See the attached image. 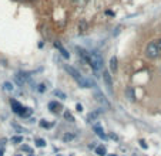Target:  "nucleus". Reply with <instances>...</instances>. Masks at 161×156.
<instances>
[{"label":"nucleus","mask_w":161,"mask_h":156,"mask_svg":"<svg viewBox=\"0 0 161 156\" xmlns=\"http://www.w3.org/2000/svg\"><path fill=\"white\" fill-rule=\"evenodd\" d=\"M27 78H29V75H27V74H21V72H19V74H16L14 80L17 81V84H19V85H23L26 81H27Z\"/></svg>","instance_id":"423d86ee"},{"label":"nucleus","mask_w":161,"mask_h":156,"mask_svg":"<svg viewBox=\"0 0 161 156\" xmlns=\"http://www.w3.org/2000/svg\"><path fill=\"white\" fill-rule=\"evenodd\" d=\"M88 64L91 65V68L97 72L103 70V58H101V55L98 54V53H96V51L90 53V55H88Z\"/></svg>","instance_id":"f03ea898"},{"label":"nucleus","mask_w":161,"mask_h":156,"mask_svg":"<svg viewBox=\"0 0 161 156\" xmlns=\"http://www.w3.org/2000/svg\"><path fill=\"white\" fill-rule=\"evenodd\" d=\"M54 95H56V96H60L61 99H66V94L61 92V91H57V90H56V91H54Z\"/></svg>","instance_id":"6ab92c4d"},{"label":"nucleus","mask_w":161,"mask_h":156,"mask_svg":"<svg viewBox=\"0 0 161 156\" xmlns=\"http://www.w3.org/2000/svg\"><path fill=\"white\" fill-rule=\"evenodd\" d=\"M74 2H76V3H79V4H80V0H74Z\"/></svg>","instance_id":"c85d7f7f"},{"label":"nucleus","mask_w":161,"mask_h":156,"mask_svg":"<svg viewBox=\"0 0 161 156\" xmlns=\"http://www.w3.org/2000/svg\"><path fill=\"white\" fill-rule=\"evenodd\" d=\"M76 108H77V111H79V112H81V111H83V107L80 105V104H77V107H76Z\"/></svg>","instance_id":"b1692460"},{"label":"nucleus","mask_w":161,"mask_h":156,"mask_svg":"<svg viewBox=\"0 0 161 156\" xmlns=\"http://www.w3.org/2000/svg\"><path fill=\"white\" fill-rule=\"evenodd\" d=\"M86 29H87V23H86L84 20H81L80 21V24H79V30L83 33V31H86Z\"/></svg>","instance_id":"dca6fc26"},{"label":"nucleus","mask_w":161,"mask_h":156,"mask_svg":"<svg viewBox=\"0 0 161 156\" xmlns=\"http://www.w3.org/2000/svg\"><path fill=\"white\" fill-rule=\"evenodd\" d=\"M101 114H103V109H96V111L90 112V114L87 115V121H88V122H91V121H96Z\"/></svg>","instance_id":"39448f33"},{"label":"nucleus","mask_w":161,"mask_h":156,"mask_svg":"<svg viewBox=\"0 0 161 156\" xmlns=\"http://www.w3.org/2000/svg\"><path fill=\"white\" fill-rule=\"evenodd\" d=\"M12 142L13 143H20V142H23V136H13Z\"/></svg>","instance_id":"a211bd4d"},{"label":"nucleus","mask_w":161,"mask_h":156,"mask_svg":"<svg viewBox=\"0 0 161 156\" xmlns=\"http://www.w3.org/2000/svg\"><path fill=\"white\" fill-rule=\"evenodd\" d=\"M157 45H158V48H160V53H161V39L157 41Z\"/></svg>","instance_id":"a878e982"},{"label":"nucleus","mask_w":161,"mask_h":156,"mask_svg":"<svg viewBox=\"0 0 161 156\" xmlns=\"http://www.w3.org/2000/svg\"><path fill=\"white\" fill-rule=\"evenodd\" d=\"M10 105H12L13 111H14L17 115H20V117H27V115L31 114V109L30 108H26V107H23L21 104H19L16 99H10Z\"/></svg>","instance_id":"7ed1b4c3"},{"label":"nucleus","mask_w":161,"mask_h":156,"mask_svg":"<svg viewBox=\"0 0 161 156\" xmlns=\"http://www.w3.org/2000/svg\"><path fill=\"white\" fill-rule=\"evenodd\" d=\"M40 126H42V128H50V126H52V123L44 122V121H40Z\"/></svg>","instance_id":"4be33fe9"},{"label":"nucleus","mask_w":161,"mask_h":156,"mask_svg":"<svg viewBox=\"0 0 161 156\" xmlns=\"http://www.w3.org/2000/svg\"><path fill=\"white\" fill-rule=\"evenodd\" d=\"M54 47H56V48H58V50H60L61 55H63L64 58H69V57H70V54H69V53H67V51L64 50V47H63V45H61V44H60V43H58V41H56V43H54Z\"/></svg>","instance_id":"6e6552de"},{"label":"nucleus","mask_w":161,"mask_h":156,"mask_svg":"<svg viewBox=\"0 0 161 156\" xmlns=\"http://www.w3.org/2000/svg\"><path fill=\"white\" fill-rule=\"evenodd\" d=\"M64 70L69 72V75H71V78H73L74 81H76L81 88H88V87H90V82H88L87 80H86V78L83 77V75L80 74V72L77 71L76 68H74V67H71V65H64Z\"/></svg>","instance_id":"f257e3e1"},{"label":"nucleus","mask_w":161,"mask_h":156,"mask_svg":"<svg viewBox=\"0 0 161 156\" xmlns=\"http://www.w3.org/2000/svg\"><path fill=\"white\" fill-rule=\"evenodd\" d=\"M125 95H127V98L130 99L131 102H133V101H136V95H134V90H133V88H130V87H128L127 90H125Z\"/></svg>","instance_id":"f8f14e48"},{"label":"nucleus","mask_w":161,"mask_h":156,"mask_svg":"<svg viewBox=\"0 0 161 156\" xmlns=\"http://www.w3.org/2000/svg\"><path fill=\"white\" fill-rule=\"evenodd\" d=\"M0 156H3V150L0 149Z\"/></svg>","instance_id":"cd10ccee"},{"label":"nucleus","mask_w":161,"mask_h":156,"mask_svg":"<svg viewBox=\"0 0 161 156\" xmlns=\"http://www.w3.org/2000/svg\"><path fill=\"white\" fill-rule=\"evenodd\" d=\"M23 150H26V152H31V149L29 146H23Z\"/></svg>","instance_id":"393cba45"},{"label":"nucleus","mask_w":161,"mask_h":156,"mask_svg":"<svg viewBox=\"0 0 161 156\" xmlns=\"http://www.w3.org/2000/svg\"><path fill=\"white\" fill-rule=\"evenodd\" d=\"M140 143H141V148H144V149H146V148H147V145L144 143V141H140Z\"/></svg>","instance_id":"bb28decb"},{"label":"nucleus","mask_w":161,"mask_h":156,"mask_svg":"<svg viewBox=\"0 0 161 156\" xmlns=\"http://www.w3.org/2000/svg\"><path fill=\"white\" fill-rule=\"evenodd\" d=\"M103 78H104V81H106L107 87H108V88H111L113 82H111V75L108 74V71H103Z\"/></svg>","instance_id":"9d476101"},{"label":"nucleus","mask_w":161,"mask_h":156,"mask_svg":"<svg viewBox=\"0 0 161 156\" xmlns=\"http://www.w3.org/2000/svg\"><path fill=\"white\" fill-rule=\"evenodd\" d=\"M74 138H76V135H74V133H66V135L63 136V141L64 142H70V141H73Z\"/></svg>","instance_id":"4468645a"},{"label":"nucleus","mask_w":161,"mask_h":156,"mask_svg":"<svg viewBox=\"0 0 161 156\" xmlns=\"http://www.w3.org/2000/svg\"><path fill=\"white\" fill-rule=\"evenodd\" d=\"M36 143H37V146H40V148L46 146V142L43 141V139H36Z\"/></svg>","instance_id":"412c9836"},{"label":"nucleus","mask_w":161,"mask_h":156,"mask_svg":"<svg viewBox=\"0 0 161 156\" xmlns=\"http://www.w3.org/2000/svg\"><path fill=\"white\" fill-rule=\"evenodd\" d=\"M3 88H4V91H14V87H13V84L12 82H4L3 84Z\"/></svg>","instance_id":"2eb2a0df"},{"label":"nucleus","mask_w":161,"mask_h":156,"mask_svg":"<svg viewBox=\"0 0 161 156\" xmlns=\"http://www.w3.org/2000/svg\"><path fill=\"white\" fill-rule=\"evenodd\" d=\"M110 71L114 72V74L117 72V57L110 58Z\"/></svg>","instance_id":"1a4fd4ad"},{"label":"nucleus","mask_w":161,"mask_h":156,"mask_svg":"<svg viewBox=\"0 0 161 156\" xmlns=\"http://www.w3.org/2000/svg\"><path fill=\"white\" fill-rule=\"evenodd\" d=\"M97 98H98V101H100V102H103V104L107 107V108L110 107V105H108V102H107L106 99H104V96H103V95H97Z\"/></svg>","instance_id":"aec40b11"},{"label":"nucleus","mask_w":161,"mask_h":156,"mask_svg":"<svg viewBox=\"0 0 161 156\" xmlns=\"http://www.w3.org/2000/svg\"><path fill=\"white\" fill-rule=\"evenodd\" d=\"M44 90H46V88H44V84H40V85H39V91H40V92H44Z\"/></svg>","instance_id":"5701e85b"},{"label":"nucleus","mask_w":161,"mask_h":156,"mask_svg":"<svg viewBox=\"0 0 161 156\" xmlns=\"http://www.w3.org/2000/svg\"><path fill=\"white\" fill-rule=\"evenodd\" d=\"M158 55H160V48H158L157 43L155 41L150 43V44L146 47V57L154 60V58H157Z\"/></svg>","instance_id":"20e7f679"},{"label":"nucleus","mask_w":161,"mask_h":156,"mask_svg":"<svg viewBox=\"0 0 161 156\" xmlns=\"http://www.w3.org/2000/svg\"><path fill=\"white\" fill-rule=\"evenodd\" d=\"M49 109L52 112H54V114H57V112L61 109V105H60V104H57V102L53 101V102H50V104H49Z\"/></svg>","instance_id":"0eeeda50"},{"label":"nucleus","mask_w":161,"mask_h":156,"mask_svg":"<svg viewBox=\"0 0 161 156\" xmlns=\"http://www.w3.org/2000/svg\"><path fill=\"white\" fill-rule=\"evenodd\" d=\"M96 153H97L98 156H106V155H107L106 146H103V145H98V146L96 148Z\"/></svg>","instance_id":"9b49d317"},{"label":"nucleus","mask_w":161,"mask_h":156,"mask_svg":"<svg viewBox=\"0 0 161 156\" xmlns=\"http://www.w3.org/2000/svg\"><path fill=\"white\" fill-rule=\"evenodd\" d=\"M94 132L97 133L100 138H106V133H104V131H103V128H101L100 125H94Z\"/></svg>","instance_id":"ddd939ff"},{"label":"nucleus","mask_w":161,"mask_h":156,"mask_svg":"<svg viewBox=\"0 0 161 156\" xmlns=\"http://www.w3.org/2000/svg\"><path fill=\"white\" fill-rule=\"evenodd\" d=\"M64 118H66L67 121H70V122H74V117H73V115H71L69 111L64 112Z\"/></svg>","instance_id":"f3484780"}]
</instances>
